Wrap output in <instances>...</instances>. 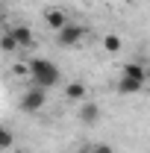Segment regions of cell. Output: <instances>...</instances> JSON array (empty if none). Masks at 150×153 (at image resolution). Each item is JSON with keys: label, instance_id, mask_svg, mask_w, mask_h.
<instances>
[{"label": "cell", "instance_id": "8", "mask_svg": "<svg viewBox=\"0 0 150 153\" xmlns=\"http://www.w3.org/2000/svg\"><path fill=\"white\" fill-rule=\"evenodd\" d=\"M44 21H47V27H50V30H62V27H65V12H62V9H47V12H44Z\"/></svg>", "mask_w": 150, "mask_h": 153}, {"label": "cell", "instance_id": "10", "mask_svg": "<svg viewBox=\"0 0 150 153\" xmlns=\"http://www.w3.org/2000/svg\"><path fill=\"white\" fill-rule=\"evenodd\" d=\"M121 47H124V44H121V38L115 36V33H106V36H103V50H106V53H121Z\"/></svg>", "mask_w": 150, "mask_h": 153}, {"label": "cell", "instance_id": "14", "mask_svg": "<svg viewBox=\"0 0 150 153\" xmlns=\"http://www.w3.org/2000/svg\"><path fill=\"white\" fill-rule=\"evenodd\" d=\"M76 153H88V147H76Z\"/></svg>", "mask_w": 150, "mask_h": 153}, {"label": "cell", "instance_id": "1", "mask_svg": "<svg viewBox=\"0 0 150 153\" xmlns=\"http://www.w3.org/2000/svg\"><path fill=\"white\" fill-rule=\"evenodd\" d=\"M27 71H30V79H33V85L44 88V91L56 88L59 82H62V68H59L56 62L44 59V56H33L30 62H27Z\"/></svg>", "mask_w": 150, "mask_h": 153}, {"label": "cell", "instance_id": "7", "mask_svg": "<svg viewBox=\"0 0 150 153\" xmlns=\"http://www.w3.org/2000/svg\"><path fill=\"white\" fill-rule=\"evenodd\" d=\"M85 97H88V91H85V82L74 79V82H68V85H65V100L79 103V100H85Z\"/></svg>", "mask_w": 150, "mask_h": 153}, {"label": "cell", "instance_id": "11", "mask_svg": "<svg viewBox=\"0 0 150 153\" xmlns=\"http://www.w3.org/2000/svg\"><path fill=\"white\" fill-rule=\"evenodd\" d=\"M0 50H3V53H15V50H18V44H15V38H12L9 30L0 33Z\"/></svg>", "mask_w": 150, "mask_h": 153}, {"label": "cell", "instance_id": "2", "mask_svg": "<svg viewBox=\"0 0 150 153\" xmlns=\"http://www.w3.org/2000/svg\"><path fill=\"white\" fill-rule=\"evenodd\" d=\"M44 103H47V91L38 88V85H30L21 94V109L24 112H38V109H44Z\"/></svg>", "mask_w": 150, "mask_h": 153}, {"label": "cell", "instance_id": "6", "mask_svg": "<svg viewBox=\"0 0 150 153\" xmlns=\"http://www.w3.org/2000/svg\"><path fill=\"white\" fill-rule=\"evenodd\" d=\"M121 76H127V79H135V82H144L147 85V68H144V62H127L124 68H121Z\"/></svg>", "mask_w": 150, "mask_h": 153}, {"label": "cell", "instance_id": "9", "mask_svg": "<svg viewBox=\"0 0 150 153\" xmlns=\"http://www.w3.org/2000/svg\"><path fill=\"white\" fill-rule=\"evenodd\" d=\"M118 91H121V94H138V91H144V82H135V79L121 76V79H118Z\"/></svg>", "mask_w": 150, "mask_h": 153}, {"label": "cell", "instance_id": "4", "mask_svg": "<svg viewBox=\"0 0 150 153\" xmlns=\"http://www.w3.org/2000/svg\"><path fill=\"white\" fill-rule=\"evenodd\" d=\"M100 115H103V109H100L94 100H88V97L76 103V118H79V124H85V127L97 124V121H100Z\"/></svg>", "mask_w": 150, "mask_h": 153}, {"label": "cell", "instance_id": "3", "mask_svg": "<svg viewBox=\"0 0 150 153\" xmlns=\"http://www.w3.org/2000/svg\"><path fill=\"white\" fill-rule=\"evenodd\" d=\"M85 36V27H79V24H71V21H65V27L56 30V41L62 47H76L79 41Z\"/></svg>", "mask_w": 150, "mask_h": 153}, {"label": "cell", "instance_id": "13", "mask_svg": "<svg viewBox=\"0 0 150 153\" xmlns=\"http://www.w3.org/2000/svg\"><path fill=\"white\" fill-rule=\"evenodd\" d=\"M88 153H115V150H112V144H103V141H100V144H91Z\"/></svg>", "mask_w": 150, "mask_h": 153}, {"label": "cell", "instance_id": "12", "mask_svg": "<svg viewBox=\"0 0 150 153\" xmlns=\"http://www.w3.org/2000/svg\"><path fill=\"white\" fill-rule=\"evenodd\" d=\"M12 147H15V135H12V130H6L0 124V150H12Z\"/></svg>", "mask_w": 150, "mask_h": 153}, {"label": "cell", "instance_id": "5", "mask_svg": "<svg viewBox=\"0 0 150 153\" xmlns=\"http://www.w3.org/2000/svg\"><path fill=\"white\" fill-rule=\"evenodd\" d=\"M9 33H12V38H15L18 50H30V47H36V33H33V27H27V24H15V27H9Z\"/></svg>", "mask_w": 150, "mask_h": 153}]
</instances>
